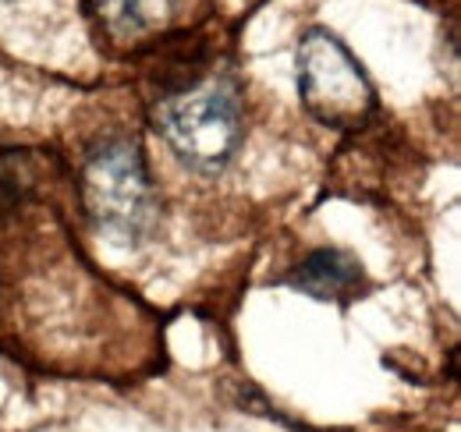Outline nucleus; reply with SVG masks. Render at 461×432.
Segmentation results:
<instances>
[{
  "mask_svg": "<svg viewBox=\"0 0 461 432\" xmlns=\"http://www.w3.org/2000/svg\"><path fill=\"white\" fill-rule=\"evenodd\" d=\"M160 139L195 174H221L241 146V100L228 82H203L160 100Z\"/></svg>",
  "mask_w": 461,
  "mask_h": 432,
  "instance_id": "f257e3e1",
  "label": "nucleus"
},
{
  "mask_svg": "<svg viewBox=\"0 0 461 432\" xmlns=\"http://www.w3.org/2000/svg\"><path fill=\"white\" fill-rule=\"evenodd\" d=\"M298 96L302 107L334 131H358L376 113L369 75L327 29H309L298 40Z\"/></svg>",
  "mask_w": 461,
  "mask_h": 432,
  "instance_id": "f03ea898",
  "label": "nucleus"
},
{
  "mask_svg": "<svg viewBox=\"0 0 461 432\" xmlns=\"http://www.w3.org/2000/svg\"><path fill=\"white\" fill-rule=\"evenodd\" d=\"M82 206L89 223L117 245H135L153 216L146 160L135 142H100L82 166Z\"/></svg>",
  "mask_w": 461,
  "mask_h": 432,
  "instance_id": "7ed1b4c3",
  "label": "nucleus"
},
{
  "mask_svg": "<svg viewBox=\"0 0 461 432\" xmlns=\"http://www.w3.org/2000/svg\"><path fill=\"white\" fill-rule=\"evenodd\" d=\"M288 284L294 291L309 294V298L348 305V302L366 287V270H362L358 259H351L348 252L320 248V252L305 256V259L288 273Z\"/></svg>",
  "mask_w": 461,
  "mask_h": 432,
  "instance_id": "20e7f679",
  "label": "nucleus"
},
{
  "mask_svg": "<svg viewBox=\"0 0 461 432\" xmlns=\"http://www.w3.org/2000/svg\"><path fill=\"white\" fill-rule=\"evenodd\" d=\"M93 18L117 43H142L167 25L174 0H89Z\"/></svg>",
  "mask_w": 461,
  "mask_h": 432,
  "instance_id": "39448f33",
  "label": "nucleus"
},
{
  "mask_svg": "<svg viewBox=\"0 0 461 432\" xmlns=\"http://www.w3.org/2000/svg\"><path fill=\"white\" fill-rule=\"evenodd\" d=\"M25 195V177L18 170L14 153H0V216L11 213Z\"/></svg>",
  "mask_w": 461,
  "mask_h": 432,
  "instance_id": "423d86ee",
  "label": "nucleus"
}]
</instances>
